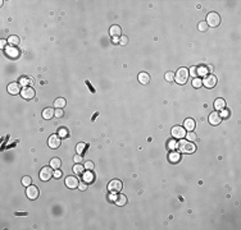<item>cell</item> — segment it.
I'll return each mask as SVG.
<instances>
[{"mask_svg":"<svg viewBox=\"0 0 241 230\" xmlns=\"http://www.w3.org/2000/svg\"><path fill=\"white\" fill-rule=\"evenodd\" d=\"M168 158H169V161H171V163L176 164V163H178V161L181 160V155H180L178 152H171V154H169V156H168Z\"/></svg>","mask_w":241,"mask_h":230,"instance_id":"7402d4cb","label":"cell"},{"mask_svg":"<svg viewBox=\"0 0 241 230\" xmlns=\"http://www.w3.org/2000/svg\"><path fill=\"white\" fill-rule=\"evenodd\" d=\"M53 175H54V173H53V167L51 166H45L40 170V179L43 182H48Z\"/></svg>","mask_w":241,"mask_h":230,"instance_id":"277c9868","label":"cell"},{"mask_svg":"<svg viewBox=\"0 0 241 230\" xmlns=\"http://www.w3.org/2000/svg\"><path fill=\"white\" fill-rule=\"evenodd\" d=\"M172 137L173 138H185L186 137V129L181 125H175L172 128Z\"/></svg>","mask_w":241,"mask_h":230,"instance_id":"5b68a950","label":"cell"},{"mask_svg":"<svg viewBox=\"0 0 241 230\" xmlns=\"http://www.w3.org/2000/svg\"><path fill=\"white\" fill-rule=\"evenodd\" d=\"M76 150H77V154L81 155L82 152L86 150V145L85 143H78V145H77V147H76Z\"/></svg>","mask_w":241,"mask_h":230,"instance_id":"f1b7e54d","label":"cell"},{"mask_svg":"<svg viewBox=\"0 0 241 230\" xmlns=\"http://www.w3.org/2000/svg\"><path fill=\"white\" fill-rule=\"evenodd\" d=\"M21 85L19 83H17V82H13V83H10V85H8V92L10 93V95H18L19 93V91H21Z\"/></svg>","mask_w":241,"mask_h":230,"instance_id":"4fadbf2b","label":"cell"},{"mask_svg":"<svg viewBox=\"0 0 241 230\" xmlns=\"http://www.w3.org/2000/svg\"><path fill=\"white\" fill-rule=\"evenodd\" d=\"M5 45H6V41H5V40L0 41V46H1V47H5Z\"/></svg>","mask_w":241,"mask_h":230,"instance_id":"f6af8a7d","label":"cell"},{"mask_svg":"<svg viewBox=\"0 0 241 230\" xmlns=\"http://www.w3.org/2000/svg\"><path fill=\"white\" fill-rule=\"evenodd\" d=\"M228 115H230L228 110L223 109V110H222V114H221V116H222V118H228Z\"/></svg>","mask_w":241,"mask_h":230,"instance_id":"ab89813d","label":"cell"},{"mask_svg":"<svg viewBox=\"0 0 241 230\" xmlns=\"http://www.w3.org/2000/svg\"><path fill=\"white\" fill-rule=\"evenodd\" d=\"M173 79H175V73H172V72L166 73V81H168V82H172Z\"/></svg>","mask_w":241,"mask_h":230,"instance_id":"d6a6232c","label":"cell"},{"mask_svg":"<svg viewBox=\"0 0 241 230\" xmlns=\"http://www.w3.org/2000/svg\"><path fill=\"white\" fill-rule=\"evenodd\" d=\"M114 202H115V205H118V206H124L127 203V197L123 196V194H119V196L115 197Z\"/></svg>","mask_w":241,"mask_h":230,"instance_id":"ac0fdd59","label":"cell"},{"mask_svg":"<svg viewBox=\"0 0 241 230\" xmlns=\"http://www.w3.org/2000/svg\"><path fill=\"white\" fill-rule=\"evenodd\" d=\"M221 122H222V116H221L219 113L213 111L209 115V123L212 125H218V124H221Z\"/></svg>","mask_w":241,"mask_h":230,"instance_id":"30bf717a","label":"cell"},{"mask_svg":"<svg viewBox=\"0 0 241 230\" xmlns=\"http://www.w3.org/2000/svg\"><path fill=\"white\" fill-rule=\"evenodd\" d=\"M139 82L141 83V85H149V82H150V76L147 73L145 72H141L139 74Z\"/></svg>","mask_w":241,"mask_h":230,"instance_id":"2e32d148","label":"cell"},{"mask_svg":"<svg viewBox=\"0 0 241 230\" xmlns=\"http://www.w3.org/2000/svg\"><path fill=\"white\" fill-rule=\"evenodd\" d=\"M55 116H57V118H62V116H63V110L62 109H58L55 111Z\"/></svg>","mask_w":241,"mask_h":230,"instance_id":"60d3db41","label":"cell"},{"mask_svg":"<svg viewBox=\"0 0 241 230\" xmlns=\"http://www.w3.org/2000/svg\"><path fill=\"white\" fill-rule=\"evenodd\" d=\"M55 115V111H54L51 108H46L43 111V116H44V119H51L53 116Z\"/></svg>","mask_w":241,"mask_h":230,"instance_id":"44dd1931","label":"cell"},{"mask_svg":"<svg viewBox=\"0 0 241 230\" xmlns=\"http://www.w3.org/2000/svg\"><path fill=\"white\" fill-rule=\"evenodd\" d=\"M32 83V79H28V78H26V77H22L21 78V82H19V85H22V86H24L26 83Z\"/></svg>","mask_w":241,"mask_h":230,"instance_id":"8d00e7d4","label":"cell"},{"mask_svg":"<svg viewBox=\"0 0 241 230\" xmlns=\"http://www.w3.org/2000/svg\"><path fill=\"white\" fill-rule=\"evenodd\" d=\"M66 104H67L66 100L62 99V97H59V99L55 100V102H54V106H55V108H58V109H62V108H64V106H66Z\"/></svg>","mask_w":241,"mask_h":230,"instance_id":"cb8c5ba5","label":"cell"},{"mask_svg":"<svg viewBox=\"0 0 241 230\" xmlns=\"http://www.w3.org/2000/svg\"><path fill=\"white\" fill-rule=\"evenodd\" d=\"M203 85L208 88H213L214 86L217 85V77L213 76V74H208V76L204 77V81H203Z\"/></svg>","mask_w":241,"mask_h":230,"instance_id":"8992f818","label":"cell"},{"mask_svg":"<svg viewBox=\"0 0 241 230\" xmlns=\"http://www.w3.org/2000/svg\"><path fill=\"white\" fill-rule=\"evenodd\" d=\"M189 78V70L186 68H180L177 70V73L175 74V79L178 85H184V83L187 82Z\"/></svg>","mask_w":241,"mask_h":230,"instance_id":"6da1fadb","label":"cell"},{"mask_svg":"<svg viewBox=\"0 0 241 230\" xmlns=\"http://www.w3.org/2000/svg\"><path fill=\"white\" fill-rule=\"evenodd\" d=\"M78 188H80L81 190H86V188H87V183H86V182L80 183V187H78Z\"/></svg>","mask_w":241,"mask_h":230,"instance_id":"b9f144b4","label":"cell"},{"mask_svg":"<svg viewBox=\"0 0 241 230\" xmlns=\"http://www.w3.org/2000/svg\"><path fill=\"white\" fill-rule=\"evenodd\" d=\"M201 85H203V81H201L200 78H194V79H192V86H194L195 88L201 87Z\"/></svg>","mask_w":241,"mask_h":230,"instance_id":"83f0119b","label":"cell"},{"mask_svg":"<svg viewBox=\"0 0 241 230\" xmlns=\"http://www.w3.org/2000/svg\"><path fill=\"white\" fill-rule=\"evenodd\" d=\"M184 128L185 129H187V131H194V128H195V120L194 119H186L185 123H184Z\"/></svg>","mask_w":241,"mask_h":230,"instance_id":"e0dca14e","label":"cell"},{"mask_svg":"<svg viewBox=\"0 0 241 230\" xmlns=\"http://www.w3.org/2000/svg\"><path fill=\"white\" fill-rule=\"evenodd\" d=\"M85 169L92 170V169H94V163H91V161H87V163L85 164Z\"/></svg>","mask_w":241,"mask_h":230,"instance_id":"74e56055","label":"cell"},{"mask_svg":"<svg viewBox=\"0 0 241 230\" xmlns=\"http://www.w3.org/2000/svg\"><path fill=\"white\" fill-rule=\"evenodd\" d=\"M109 33H110V36L115 38V37H118V36H122V30H121V27L119 26H117V24H114V26H112L110 27V30H109Z\"/></svg>","mask_w":241,"mask_h":230,"instance_id":"5bb4252c","label":"cell"},{"mask_svg":"<svg viewBox=\"0 0 241 230\" xmlns=\"http://www.w3.org/2000/svg\"><path fill=\"white\" fill-rule=\"evenodd\" d=\"M5 51H6V54H8V56H10V58H17L18 55H19V51H18V49L15 47V46H8L5 49Z\"/></svg>","mask_w":241,"mask_h":230,"instance_id":"9a60e30c","label":"cell"},{"mask_svg":"<svg viewBox=\"0 0 241 230\" xmlns=\"http://www.w3.org/2000/svg\"><path fill=\"white\" fill-rule=\"evenodd\" d=\"M190 73H191L192 77H198V74H196V67H192L191 69H190Z\"/></svg>","mask_w":241,"mask_h":230,"instance_id":"7bdbcfd3","label":"cell"},{"mask_svg":"<svg viewBox=\"0 0 241 230\" xmlns=\"http://www.w3.org/2000/svg\"><path fill=\"white\" fill-rule=\"evenodd\" d=\"M54 178H57V179H59V178H62V171L59 169L55 170V173H54Z\"/></svg>","mask_w":241,"mask_h":230,"instance_id":"f35d334b","label":"cell"},{"mask_svg":"<svg viewBox=\"0 0 241 230\" xmlns=\"http://www.w3.org/2000/svg\"><path fill=\"white\" fill-rule=\"evenodd\" d=\"M196 74L198 76H207L208 74V68L207 67H196Z\"/></svg>","mask_w":241,"mask_h":230,"instance_id":"484cf974","label":"cell"},{"mask_svg":"<svg viewBox=\"0 0 241 230\" xmlns=\"http://www.w3.org/2000/svg\"><path fill=\"white\" fill-rule=\"evenodd\" d=\"M214 108H216L217 110L226 109V101H224L223 99H217L216 101H214Z\"/></svg>","mask_w":241,"mask_h":230,"instance_id":"d6986e66","label":"cell"},{"mask_svg":"<svg viewBox=\"0 0 241 230\" xmlns=\"http://www.w3.org/2000/svg\"><path fill=\"white\" fill-rule=\"evenodd\" d=\"M118 42H119L121 45H126L128 42V37L127 36H121L119 40H118Z\"/></svg>","mask_w":241,"mask_h":230,"instance_id":"d590c367","label":"cell"},{"mask_svg":"<svg viewBox=\"0 0 241 230\" xmlns=\"http://www.w3.org/2000/svg\"><path fill=\"white\" fill-rule=\"evenodd\" d=\"M60 165H62V161H60L58 157H54V158H51L50 160V166L53 167V169H55V170L59 169Z\"/></svg>","mask_w":241,"mask_h":230,"instance_id":"603a6c76","label":"cell"},{"mask_svg":"<svg viewBox=\"0 0 241 230\" xmlns=\"http://www.w3.org/2000/svg\"><path fill=\"white\" fill-rule=\"evenodd\" d=\"M198 28L200 31H207V28H208V24H207V22H200L198 26Z\"/></svg>","mask_w":241,"mask_h":230,"instance_id":"836d02e7","label":"cell"},{"mask_svg":"<svg viewBox=\"0 0 241 230\" xmlns=\"http://www.w3.org/2000/svg\"><path fill=\"white\" fill-rule=\"evenodd\" d=\"M221 23V17L219 14L216 12H212L209 14L207 15V24L208 26H212V27H217L218 24Z\"/></svg>","mask_w":241,"mask_h":230,"instance_id":"3957f363","label":"cell"},{"mask_svg":"<svg viewBox=\"0 0 241 230\" xmlns=\"http://www.w3.org/2000/svg\"><path fill=\"white\" fill-rule=\"evenodd\" d=\"M31 183H32V179L30 176H23V178H22V184H23L24 187L31 186Z\"/></svg>","mask_w":241,"mask_h":230,"instance_id":"f546056e","label":"cell"},{"mask_svg":"<svg viewBox=\"0 0 241 230\" xmlns=\"http://www.w3.org/2000/svg\"><path fill=\"white\" fill-rule=\"evenodd\" d=\"M83 182H86V183H91V182H94V174L91 173V170H87L86 173H83Z\"/></svg>","mask_w":241,"mask_h":230,"instance_id":"ffe728a7","label":"cell"},{"mask_svg":"<svg viewBox=\"0 0 241 230\" xmlns=\"http://www.w3.org/2000/svg\"><path fill=\"white\" fill-rule=\"evenodd\" d=\"M68 135V131L66 128H60L59 129V137H67Z\"/></svg>","mask_w":241,"mask_h":230,"instance_id":"e575fe53","label":"cell"},{"mask_svg":"<svg viewBox=\"0 0 241 230\" xmlns=\"http://www.w3.org/2000/svg\"><path fill=\"white\" fill-rule=\"evenodd\" d=\"M48 143L51 148H58L60 146V137L57 134H53L49 137V141H48Z\"/></svg>","mask_w":241,"mask_h":230,"instance_id":"8fae6325","label":"cell"},{"mask_svg":"<svg viewBox=\"0 0 241 230\" xmlns=\"http://www.w3.org/2000/svg\"><path fill=\"white\" fill-rule=\"evenodd\" d=\"M83 167H85V166H81L80 164H76L75 166H73V173H75V174H82L83 173Z\"/></svg>","mask_w":241,"mask_h":230,"instance_id":"4316f807","label":"cell"},{"mask_svg":"<svg viewBox=\"0 0 241 230\" xmlns=\"http://www.w3.org/2000/svg\"><path fill=\"white\" fill-rule=\"evenodd\" d=\"M123 188V184H122L121 180L118 179H113L110 180L108 184V189L110 190V192H119V190Z\"/></svg>","mask_w":241,"mask_h":230,"instance_id":"52a82bcc","label":"cell"},{"mask_svg":"<svg viewBox=\"0 0 241 230\" xmlns=\"http://www.w3.org/2000/svg\"><path fill=\"white\" fill-rule=\"evenodd\" d=\"M177 147H178V143L176 141L171 139V141L168 142V148H169V150H175V148H177Z\"/></svg>","mask_w":241,"mask_h":230,"instance_id":"1f68e13d","label":"cell"},{"mask_svg":"<svg viewBox=\"0 0 241 230\" xmlns=\"http://www.w3.org/2000/svg\"><path fill=\"white\" fill-rule=\"evenodd\" d=\"M81 161H82V156H80V155L75 156V163H76V164H80Z\"/></svg>","mask_w":241,"mask_h":230,"instance_id":"ee69618b","label":"cell"},{"mask_svg":"<svg viewBox=\"0 0 241 230\" xmlns=\"http://www.w3.org/2000/svg\"><path fill=\"white\" fill-rule=\"evenodd\" d=\"M8 44H10V46H17L19 44V37L18 36H9Z\"/></svg>","mask_w":241,"mask_h":230,"instance_id":"d4e9b609","label":"cell"},{"mask_svg":"<svg viewBox=\"0 0 241 230\" xmlns=\"http://www.w3.org/2000/svg\"><path fill=\"white\" fill-rule=\"evenodd\" d=\"M178 148L184 154H192V152H195V150H196V146H194V143L190 141H181L178 143Z\"/></svg>","mask_w":241,"mask_h":230,"instance_id":"7a4b0ae2","label":"cell"},{"mask_svg":"<svg viewBox=\"0 0 241 230\" xmlns=\"http://www.w3.org/2000/svg\"><path fill=\"white\" fill-rule=\"evenodd\" d=\"M21 96L24 100H32L35 97V91L31 87H23V90L21 91Z\"/></svg>","mask_w":241,"mask_h":230,"instance_id":"ba28073f","label":"cell"},{"mask_svg":"<svg viewBox=\"0 0 241 230\" xmlns=\"http://www.w3.org/2000/svg\"><path fill=\"white\" fill-rule=\"evenodd\" d=\"M186 138H187V141H190V142H194V141H196V138H198V137H196V134H195L194 132L191 131L190 133H187V134H186Z\"/></svg>","mask_w":241,"mask_h":230,"instance_id":"4dcf8cb0","label":"cell"},{"mask_svg":"<svg viewBox=\"0 0 241 230\" xmlns=\"http://www.w3.org/2000/svg\"><path fill=\"white\" fill-rule=\"evenodd\" d=\"M26 194L30 199H35L38 197V188L35 187V186H28L27 187V190H26Z\"/></svg>","mask_w":241,"mask_h":230,"instance_id":"9c48e42d","label":"cell"},{"mask_svg":"<svg viewBox=\"0 0 241 230\" xmlns=\"http://www.w3.org/2000/svg\"><path fill=\"white\" fill-rule=\"evenodd\" d=\"M66 186L68 188H71V189H73V188H77L80 186V182H78V179H77L76 176H67Z\"/></svg>","mask_w":241,"mask_h":230,"instance_id":"7c38bea8","label":"cell"}]
</instances>
